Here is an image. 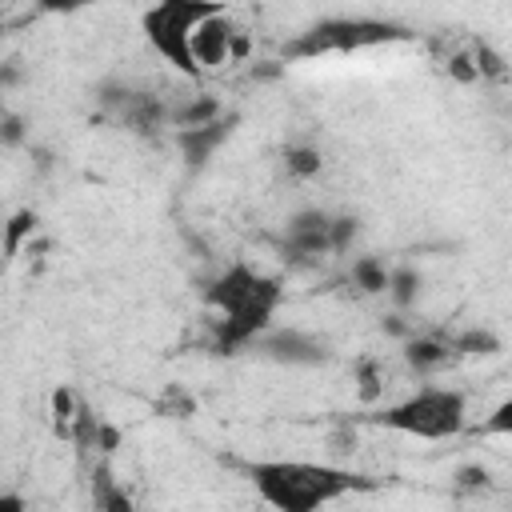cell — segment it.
<instances>
[{"label": "cell", "mask_w": 512, "mask_h": 512, "mask_svg": "<svg viewBox=\"0 0 512 512\" xmlns=\"http://www.w3.org/2000/svg\"><path fill=\"white\" fill-rule=\"evenodd\" d=\"M280 296H284L280 280H272L256 268H248V264L224 268L204 292V300L216 308V324H212L216 348L220 352L248 348L272 324V312L280 308Z\"/></svg>", "instance_id": "6da1fadb"}, {"label": "cell", "mask_w": 512, "mask_h": 512, "mask_svg": "<svg viewBox=\"0 0 512 512\" xmlns=\"http://www.w3.org/2000/svg\"><path fill=\"white\" fill-rule=\"evenodd\" d=\"M244 472L256 484V496L280 512H312L356 488H368L364 476L312 460H252Z\"/></svg>", "instance_id": "7a4b0ae2"}, {"label": "cell", "mask_w": 512, "mask_h": 512, "mask_svg": "<svg viewBox=\"0 0 512 512\" xmlns=\"http://www.w3.org/2000/svg\"><path fill=\"white\" fill-rule=\"evenodd\" d=\"M376 424L404 432V436H416V440H452L468 424V400L456 388L428 384V388H416L412 396H404L396 404H384L376 412Z\"/></svg>", "instance_id": "3957f363"}, {"label": "cell", "mask_w": 512, "mask_h": 512, "mask_svg": "<svg viewBox=\"0 0 512 512\" xmlns=\"http://www.w3.org/2000/svg\"><path fill=\"white\" fill-rule=\"evenodd\" d=\"M412 32L392 24V20H368V16H332L300 32L296 40L284 44V60H316V56H348L380 44H400Z\"/></svg>", "instance_id": "277c9868"}, {"label": "cell", "mask_w": 512, "mask_h": 512, "mask_svg": "<svg viewBox=\"0 0 512 512\" xmlns=\"http://www.w3.org/2000/svg\"><path fill=\"white\" fill-rule=\"evenodd\" d=\"M216 8H224V0H156L144 8L140 32H144L148 48L160 60H168L180 76H200L192 64V52H188V36H192L196 20Z\"/></svg>", "instance_id": "5b68a950"}, {"label": "cell", "mask_w": 512, "mask_h": 512, "mask_svg": "<svg viewBox=\"0 0 512 512\" xmlns=\"http://www.w3.org/2000/svg\"><path fill=\"white\" fill-rule=\"evenodd\" d=\"M188 52H192L196 72H220V68L248 56V36L228 16V8H216V12L196 20V28L188 36Z\"/></svg>", "instance_id": "8992f818"}, {"label": "cell", "mask_w": 512, "mask_h": 512, "mask_svg": "<svg viewBox=\"0 0 512 512\" xmlns=\"http://www.w3.org/2000/svg\"><path fill=\"white\" fill-rule=\"evenodd\" d=\"M248 348H256L264 360L272 364H288V368H316L328 360V344L312 332H300V328H264Z\"/></svg>", "instance_id": "52a82bcc"}, {"label": "cell", "mask_w": 512, "mask_h": 512, "mask_svg": "<svg viewBox=\"0 0 512 512\" xmlns=\"http://www.w3.org/2000/svg\"><path fill=\"white\" fill-rule=\"evenodd\" d=\"M232 124H236V116H216V120L196 124V128H176V148L184 152V160H188L192 168H200V164L232 136Z\"/></svg>", "instance_id": "ba28073f"}, {"label": "cell", "mask_w": 512, "mask_h": 512, "mask_svg": "<svg viewBox=\"0 0 512 512\" xmlns=\"http://www.w3.org/2000/svg\"><path fill=\"white\" fill-rule=\"evenodd\" d=\"M452 344L444 340V336H436V332H428V336H420V332H412V336H404V364L412 368V372H420V376H428V372H440L444 364H452Z\"/></svg>", "instance_id": "9c48e42d"}, {"label": "cell", "mask_w": 512, "mask_h": 512, "mask_svg": "<svg viewBox=\"0 0 512 512\" xmlns=\"http://www.w3.org/2000/svg\"><path fill=\"white\" fill-rule=\"evenodd\" d=\"M224 112V104L216 100V96H184L180 104H172L168 108V124L172 128H196V124H208V120H216Z\"/></svg>", "instance_id": "30bf717a"}, {"label": "cell", "mask_w": 512, "mask_h": 512, "mask_svg": "<svg viewBox=\"0 0 512 512\" xmlns=\"http://www.w3.org/2000/svg\"><path fill=\"white\" fill-rule=\"evenodd\" d=\"M320 168H324V156H320L316 144L296 140V144L284 148V172H288L292 180H312V176H320Z\"/></svg>", "instance_id": "8fae6325"}, {"label": "cell", "mask_w": 512, "mask_h": 512, "mask_svg": "<svg viewBox=\"0 0 512 512\" xmlns=\"http://www.w3.org/2000/svg\"><path fill=\"white\" fill-rule=\"evenodd\" d=\"M384 296L396 304V312H404V308H412L416 304V296H420V272L416 268H388V284H384Z\"/></svg>", "instance_id": "7c38bea8"}, {"label": "cell", "mask_w": 512, "mask_h": 512, "mask_svg": "<svg viewBox=\"0 0 512 512\" xmlns=\"http://www.w3.org/2000/svg\"><path fill=\"white\" fill-rule=\"evenodd\" d=\"M352 284L360 288V292H368V296H380L384 292V284H388V264L380 260V256H360V260H352Z\"/></svg>", "instance_id": "4fadbf2b"}, {"label": "cell", "mask_w": 512, "mask_h": 512, "mask_svg": "<svg viewBox=\"0 0 512 512\" xmlns=\"http://www.w3.org/2000/svg\"><path fill=\"white\" fill-rule=\"evenodd\" d=\"M468 56H472V64H476V76H480V80H504V76H508L504 56H500L488 40H472V44H468Z\"/></svg>", "instance_id": "5bb4252c"}, {"label": "cell", "mask_w": 512, "mask_h": 512, "mask_svg": "<svg viewBox=\"0 0 512 512\" xmlns=\"http://www.w3.org/2000/svg\"><path fill=\"white\" fill-rule=\"evenodd\" d=\"M32 232H36V216H32V212H16L12 220H4V232H0V248H4V256H16L20 244H24Z\"/></svg>", "instance_id": "9a60e30c"}, {"label": "cell", "mask_w": 512, "mask_h": 512, "mask_svg": "<svg viewBox=\"0 0 512 512\" xmlns=\"http://www.w3.org/2000/svg\"><path fill=\"white\" fill-rule=\"evenodd\" d=\"M48 408H52V424H56V432L68 436V424H72V416H76V408H80V396H76L68 384H60V388H52Z\"/></svg>", "instance_id": "2e32d148"}, {"label": "cell", "mask_w": 512, "mask_h": 512, "mask_svg": "<svg viewBox=\"0 0 512 512\" xmlns=\"http://www.w3.org/2000/svg\"><path fill=\"white\" fill-rule=\"evenodd\" d=\"M448 344H452V352H464V356H492V352H500V340L488 328H472V332H464V336H456Z\"/></svg>", "instance_id": "e0dca14e"}, {"label": "cell", "mask_w": 512, "mask_h": 512, "mask_svg": "<svg viewBox=\"0 0 512 512\" xmlns=\"http://www.w3.org/2000/svg\"><path fill=\"white\" fill-rule=\"evenodd\" d=\"M488 468H480V464H464V468H456V488H464V492H484L488 488Z\"/></svg>", "instance_id": "ac0fdd59"}, {"label": "cell", "mask_w": 512, "mask_h": 512, "mask_svg": "<svg viewBox=\"0 0 512 512\" xmlns=\"http://www.w3.org/2000/svg\"><path fill=\"white\" fill-rule=\"evenodd\" d=\"M24 140H28L24 120H20V116H12V112H0V144L16 148V144H24Z\"/></svg>", "instance_id": "d6986e66"}, {"label": "cell", "mask_w": 512, "mask_h": 512, "mask_svg": "<svg viewBox=\"0 0 512 512\" xmlns=\"http://www.w3.org/2000/svg\"><path fill=\"white\" fill-rule=\"evenodd\" d=\"M488 432H500V436L512 432V404H508V400L492 412V420H480V436H488Z\"/></svg>", "instance_id": "ffe728a7"}, {"label": "cell", "mask_w": 512, "mask_h": 512, "mask_svg": "<svg viewBox=\"0 0 512 512\" xmlns=\"http://www.w3.org/2000/svg\"><path fill=\"white\" fill-rule=\"evenodd\" d=\"M16 84H24L20 60H0V92H8V88H16Z\"/></svg>", "instance_id": "44dd1931"}, {"label": "cell", "mask_w": 512, "mask_h": 512, "mask_svg": "<svg viewBox=\"0 0 512 512\" xmlns=\"http://www.w3.org/2000/svg\"><path fill=\"white\" fill-rule=\"evenodd\" d=\"M36 4H40V12L68 16V12H80V8H88V4H96V0H36Z\"/></svg>", "instance_id": "7402d4cb"}, {"label": "cell", "mask_w": 512, "mask_h": 512, "mask_svg": "<svg viewBox=\"0 0 512 512\" xmlns=\"http://www.w3.org/2000/svg\"><path fill=\"white\" fill-rule=\"evenodd\" d=\"M20 508H24L20 496H4V492H0V512H20Z\"/></svg>", "instance_id": "603a6c76"}, {"label": "cell", "mask_w": 512, "mask_h": 512, "mask_svg": "<svg viewBox=\"0 0 512 512\" xmlns=\"http://www.w3.org/2000/svg\"><path fill=\"white\" fill-rule=\"evenodd\" d=\"M0 232H4V220H0Z\"/></svg>", "instance_id": "cb8c5ba5"}]
</instances>
